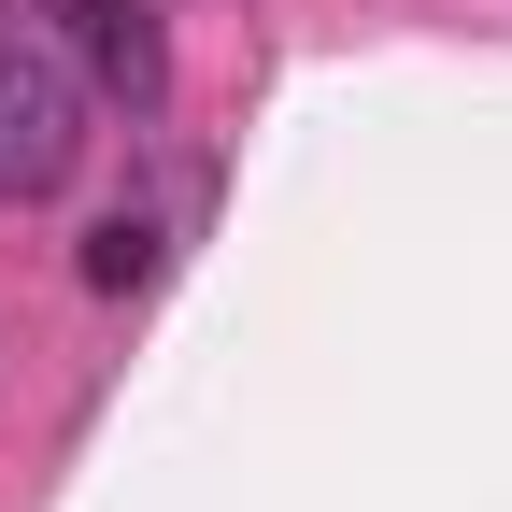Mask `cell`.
Returning a JSON list of instances; mask_svg holds the SVG:
<instances>
[{"label": "cell", "instance_id": "obj_1", "mask_svg": "<svg viewBox=\"0 0 512 512\" xmlns=\"http://www.w3.org/2000/svg\"><path fill=\"white\" fill-rule=\"evenodd\" d=\"M86 143H100V100H86V72H72V57H57V43H0V200H57V185H72L86 171Z\"/></svg>", "mask_w": 512, "mask_h": 512}, {"label": "cell", "instance_id": "obj_2", "mask_svg": "<svg viewBox=\"0 0 512 512\" xmlns=\"http://www.w3.org/2000/svg\"><path fill=\"white\" fill-rule=\"evenodd\" d=\"M43 15H57V57L86 72V100H128V114L171 100V29H157V0H43Z\"/></svg>", "mask_w": 512, "mask_h": 512}, {"label": "cell", "instance_id": "obj_3", "mask_svg": "<svg viewBox=\"0 0 512 512\" xmlns=\"http://www.w3.org/2000/svg\"><path fill=\"white\" fill-rule=\"evenodd\" d=\"M157 271H171V228H157V214H100V228H86V285H100V299H143Z\"/></svg>", "mask_w": 512, "mask_h": 512}]
</instances>
